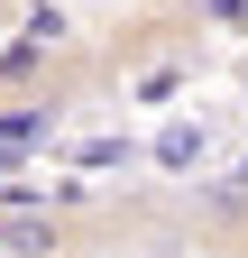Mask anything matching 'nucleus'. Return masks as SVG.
I'll return each instance as SVG.
<instances>
[{"instance_id": "1", "label": "nucleus", "mask_w": 248, "mask_h": 258, "mask_svg": "<svg viewBox=\"0 0 248 258\" xmlns=\"http://www.w3.org/2000/svg\"><path fill=\"white\" fill-rule=\"evenodd\" d=\"M55 120H65V102L55 92H37V102H0V166H19V157H37V148H55Z\"/></svg>"}, {"instance_id": "2", "label": "nucleus", "mask_w": 248, "mask_h": 258, "mask_svg": "<svg viewBox=\"0 0 248 258\" xmlns=\"http://www.w3.org/2000/svg\"><path fill=\"white\" fill-rule=\"evenodd\" d=\"M37 74H46V37H37V28H28L19 46H0V92H28Z\"/></svg>"}, {"instance_id": "3", "label": "nucleus", "mask_w": 248, "mask_h": 258, "mask_svg": "<svg viewBox=\"0 0 248 258\" xmlns=\"http://www.w3.org/2000/svg\"><path fill=\"white\" fill-rule=\"evenodd\" d=\"M147 157H157V166H193V157H202V129H157V148H147Z\"/></svg>"}, {"instance_id": "4", "label": "nucleus", "mask_w": 248, "mask_h": 258, "mask_svg": "<svg viewBox=\"0 0 248 258\" xmlns=\"http://www.w3.org/2000/svg\"><path fill=\"white\" fill-rule=\"evenodd\" d=\"M0 249H65V231H55V221H0Z\"/></svg>"}, {"instance_id": "5", "label": "nucleus", "mask_w": 248, "mask_h": 258, "mask_svg": "<svg viewBox=\"0 0 248 258\" xmlns=\"http://www.w3.org/2000/svg\"><path fill=\"white\" fill-rule=\"evenodd\" d=\"M193 19H211V28H248V0H193Z\"/></svg>"}, {"instance_id": "6", "label": "nucleus", "mask_w": 248, "mask_h": 258, "mask_svg": "<svg viewBox=\"0 0 248 258\" xmlns=\"http://www.w3.org/2000/svg\"><path fill=\"white\" fill-rule=\"evenodd\" d=\"M175 83H184V64H147V74H138V92H147V102H166Z\"/></svg>"}, {"instance_id": "7", "label": "nucleus", "mask_w": 248, "mask_h": 258, "mask_svg": "<svg viewBox=\"0 0 248 258\" xmlns=\"http://www.w3.org/2000/svg\"><path fill=\"white\" fill-rule=\"evenodd\" d=\"M74 10H110V0H74Z\"/></svg>"}, {"instance_id": "8", "label": "nucleus", "mask_w": 248, "mask_h": 258, "mask_svg": "<svg viewBox=\"0 0 248 258\" xmlns=\"http://www.w3.org/2000/svg\"><path fill=\"white\" fill-rule=\"evenodd\" d=\"M166 10H193V0H166Z\"/></svg>"}]
</instances>
